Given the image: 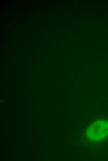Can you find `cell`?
<instances>
[{
    "label": "cell",
    "mask_w": 108,
    "mask_h": 161,
    "mask_svg": "<svg viewBox=\"0 0 108 161\" xmlns=\"http://www.w3.org/2000/svg\"><path fill=\"white\" fill-rule=\"evenodd\" d=\"M86 133L88 139L93 141L104 139L108 136V121L101 120L94 121L88 128Z\"/></svg>",
    "instance_id": "6da1fadb"
}]
</instances>
